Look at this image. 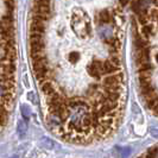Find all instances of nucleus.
Segmentation results:
<instances>
[{
    "label": "nucleus",
    "mask_w": 158,
    "mask_h": 158,
    "mask_svg": "<svg viewBox=\"0 0 158 158\" xmlns=\"http://www.w3.org/2000/svg\"><path fill=\"white\" fill-rule=\"evenodd\" d=\"M99 18H100V20L102 22V23H108L110 20H111V15H110V12L107 11V10H103L100 12V15H99Z\"/></svg>",
    "instance_id": "6e6552de"
},
{
    "label": "nucleus",
    "mask_w": 158,
    "mask_h": 158,
    "mask_svg": "<svg viewBox=\"0 0 158 158\" xmlns=\"http://www.w3.org/2000/svg\"><path fill=\"white\" fill-rule=\"evenodd\" d=\"M22 110H23L24 117H25L26 119H29V117H30V110H29V107H26V106H23V107H22Z\"/></svg>",
    "instance_id": "9b49d317"
},
{
    "label": "nucleus",
    "mask_w": 158,
    "mask_h": 158,
    "mask_svg": "<svg viewBox=\"0 0 158 158\" xmlns=\"http://www.w3.org/2000/svg\"><path fill=\"white\" fill-rule=\"evenodd\" d=\"M68 60L70 61L71 63H76V62L80 60V56L77 52H71L70 55L68 56Z\"/></svg>",
    "instance_id": "1a4fd4ad"
},
{
    "label": "nucleus",
    "mask_w": 158,
    "mask_h": 158,
    "mask_svg": "<svg viewBox=\"0 0 158 158\" xmlns=\"http://www.w3.org/2000/svg\"><path fill=\"white\" fill-rule=\"evenodd\" d=\"M45 23L36 20V19H31L30 22V32H36V33H42L45 31Z\"/></svg>",
    "instance_id": "7ed1b4c3"
},
{
    "label": "nucleus",
    "mask_w": 158,
    "mask_h": 158,
    "mask_svg": "<svg viewBox=\"0 0 158 158\" xmlns=\"http://www.w3.org/2000/svg\"><path fill=\"white\" fill-rule=\"evenodd\" d=\"M88 71H89V74L93 77H95V79L98 80L101 79L103 75L106 74L105 68H103V63L101 61H94L93 63L88 67Z\"/></svg>",
    "instance_id": "f03ea898"
},
{
    "label": "nucleus",
    "mask_w": 158,
    "mask_h": 158,
    "mask_svg": "<svg viewBox=\"0 0 158 158\" xmlns=\"http://www.w3.org/2000/svg\"><path fill=\"white\" fill-rule=\"evenodd\" d=\"M40 89H42V92L44 93V95H49L52 90H55L54 89V86H52V83L47 80V81H43V82H40Z\"/></svg>",
    "instance_id": "423d86ee"
},
{
    "label": "nucleus",
    "mask_w": 158,
    "mask_h": 158,
    "mask_svg": "<svg viewBox=\"0 0 158 158\" xmlns=\"http://www.w3.org/2000/svg\"><path fill=\"white\" fill-rule=\"evenodd\" d=\"M4 4L8 11H13L15 8V0H4Z\"/></svg>",
    "instance_id": "9d476101"
},
{
    "label": "nucleus",
    "mask_w": 158,
    "mask_h": 158,
    "mask_svg": "<svg viewBox=\"0 0 158 158\" xmlns=\"http://www.w3.org/2000/svg\"><path fill=\"white\" fill-rule=\"evenodd\" d=\"M43 40L40 42H30V52L31 54H40L43 50Z\"/></svg>",
    "instance_id": "39448f33"
},
{
    "label": "nucleus",
    "mask_w": 158,
    "mask_h": 158,
    "mask_svg": "<svg viewBox=\"0 0 158 158\" xmlns=\"http://www.w3.org/2000/svg\"><path fill=\"white\" fill-rule=\"evenodd\" d=\"M103 63V68H105V71H106V74H110V73H115V71H119L121 69V65H117V64H114L113 62H111L108 58L102 62Z\"/></svg>",
    "instance_id": "20e7f679"
},
{
    "label": "nucleus",
    "mask_w": 158,
    "mask_h": 158,
    "mask_svg": "<svg viewBox=\"0 0 158 158\" xmlns=\"http://www.w3.org/2000/svg\"><path fill=\"white\" fill-rule=\"evenodd\" d=\"M137 68H138V73H140V71H149L152 69V65L148 61V62H143V63L137 64Z\"/></svg>",
    "instance_id": "0eeeda50"
},
{
    "label": "nucleus",
    "mask_w": 158,
    "mask_h": 158,
    "mask_svg": "<svg viewBox=\"0 0 158 158\" xmlns=\"http://www.w3.org/2000/svg\"><path fill=\"white\" fill-rule=\"evenodd\" d=\"M71 26L74 29V32L79 36L80 38L87 40L92 35V23L90 18L83 11L82 8H75L73 12V18H71Z\"/></svg>",
    "instance_id": "f257e3e1"
}]
</instances>
